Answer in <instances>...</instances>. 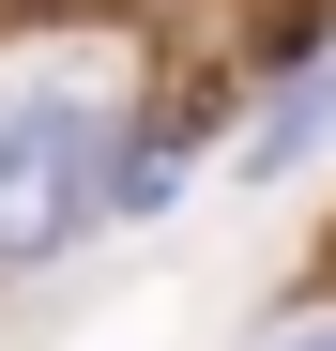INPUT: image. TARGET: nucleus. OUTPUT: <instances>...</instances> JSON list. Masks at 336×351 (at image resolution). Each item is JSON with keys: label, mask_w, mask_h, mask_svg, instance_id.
Masks as SVG:
<instances>
[{"label": "nucleus", "mask_w": 336, "mask_h": 351, "mask_svg": "<svg viewBox=\"0 0 336 351\" xmlns=\"http://www.w3.org/2000/svg\"><path fill=\"white\" fill-rule=\"evenodd\" d=\"M77 214H107L92 92H0V260H46Z\"/></svg>", "instance_id": "f257e3e1"}, {"label": "nucleus", "mask_w": 336, "mask_h": 351, "mask_svg": "<svg viewBox=\"0 0 336 351\" xmlns=\"http://www.w3.org/2000/svg\"><path fill=\"white\" fill-rule=\"evenodd\" d=\"M321 290H336V229H321Z\"/></svg>", "instance_id": "f03ea898"}]
</instances>
